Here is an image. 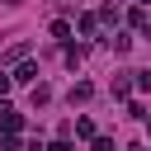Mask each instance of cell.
<instances>
[{"label": "cell", "mask_w": 151, "mask_h": 151, "mask_svg": "<svg viewBox=\"0 0 151 151\" xmlns=\"http://www.w3.org/2000/svg\"><path fill=\"white\" fill-rule=\"evenodd\" d=\"M90 94H94V85H90V80H80V85H71V104H85Z\"/></svg>", "instance_id": "cell-1"}, {"label": "cell", "mask_w": 151, "mask_h": 151, "mask_svg": "<svg viewBox=\"0 0 151 151\" xmlns=\"http://www.w3.org/2000/svg\"><path fill=\"white\" fill-rule=\"evenodd\" d=\"M19 57H28V42H19V47H9V52H5V57H0V61H5V66H9V61H19Z\"/></svg>", "instance_id": "cell-4"}, {"label": "cell", "mask_w": 151, "mask_h": 151, "mask_svg": "<svg viewBox=\"0 0 151 151\" xmlns=\"http://www.w3.org/2000/svg\"><path fill=\"white\" fill-rule=\"evenodd\" d=\"M47 151H71V142H66V137H61V142H52V146H47Z\"/></svg>", "instance_id": "cell-7"}, {"label": "cell", "mask_w": 151, "mask_h": 151, "mask_svg": "<svg viewBox=\"0 0 151 151\" xmlns=\"http://www.w3.org/2000/svg\"><path fill=\"white\" fill-rule=\"evenodd\" d=\"M0 127H9V132H14V127H19V113H14V109H9V104H5V99H0Z\"/></svg>", "instance_id": "cell-2"}, {"label": "cell", "mask_w": 151, "mask_h": 151, "mask_svg": "<svg viewBox=\"0 0 151 151\" xmlns=\"http://www.w3.org/2000/svg\"><path fill=\"white\" fill-rule=\"evenodd\" d=\"M132 151H146V146H132Z\"/></svg>", "instance_id": "cell-9"}, {"label": "cell", "mask_w": 151, "mask_h": 151, "mask_svg": "<svg viewBox=\"0 0 151 151\" xmlns=\"http://www.w3.org/2000/svg\"><path fill=\"white\" fill-rule=\"evenodd\" d=\"M104 42H109V47H113V52H127V47H132V38H127V33H109V38H104Z\"/></svg>", "instance_id": "cell-3"}, {"label": "cell", "mask_w": 151, "mask_h": 151, "mask_svg": "<svg viewBox=\"0 0 151 151\" xmlns=\"http://www.w3.org/2000/svg\"><path fill=\"white\" fill-rule=\"evenodd\" d=\"M33 76H38V71H33V66H19V71H14V76H9V80H19V85H28V80H33Z\"/></svg>", "instance_id": "cell-5"}, {"label": "cell", "mask_w": 151, "mask_h": 151, "mask_svg": "<svg viewBox=\"0 0 151 151\" xmlns=\"http://www.w3.org/2000/svg\"><path fill=\"white\" fill-rule=\"evenodd\" d=\"M94 151H113V142L109 137H94Z\"/></svg>", "instance_id": "cell-6"}, {"label": "cell", "mask_w": 151, "mask_h": 151, "mask_svg": "<svg viewBox=\"0 0 151 151\" xmlns=\"http://www.w3.org/2000/svg\"><path fill=\"white\" fill-rule=\"evenodd\" d=\"M9 85H14V80H9V76H0V94H9Z\"/></svg>", "instance_id": "cell-8"}]
</instances>
